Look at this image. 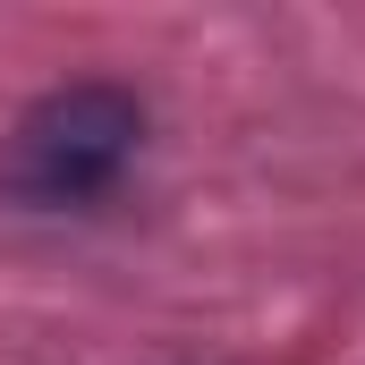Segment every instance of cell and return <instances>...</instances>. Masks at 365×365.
<instances>
[{
    "label": "cell",
    "instance_id": "obj_1",
    "mask_svg": "<svg viewBox=\"0 0 365 365\" xmlns=\"http://www.w3.org/2000/svg\"><path fill=\"white\" fill-rule=\"evenodd\" d=\"M136 145H145V102L128 86H60L17 119L0 179L43 212H68V204H102L136 162Z\"/></svg>",
    "mask_w": 365,
    "mask_h": 365
}]
</instances>
